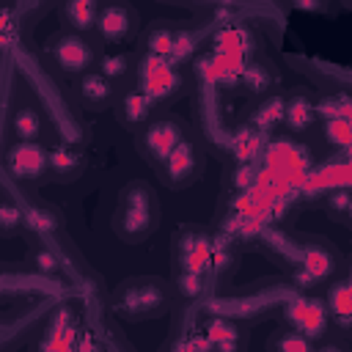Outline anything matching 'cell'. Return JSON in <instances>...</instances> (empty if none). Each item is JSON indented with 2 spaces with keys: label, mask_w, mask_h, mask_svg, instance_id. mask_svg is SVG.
<instances>
[{
  "label": "cell",
  "mask_w": 352,
  "mask_h": 352,
  "mask_svg": "<svg viewBox=\"0 0 352 352\" xmlns=\"http://www.w3.org/2000/svg\"><path fill=\"white\" fill-rule=\"evenodd\" d=\"M314 118H316V107H314V102L305 94H292L286 99V104H283V121H286V126L292 132L308 129L314 124Z\"/></svg>",
  "instance_id": "cell-15"
},
{
  "label": "cell",
  "mask_w": 352,
  "mask_h": 352,
  "mask_svg": "<svg viewBox=\"0 0 352 352\" xmlns=\"http://www.w3.org/2000/svg\"><path fill=\"white\" fill-rule=\"evenodd\" d=\"M113 311L126 319V322H140V319H151L168 311L170 305V286L162 278H129L124 280L113 297Z\"/></svg>",
  "instance_id": "cell-2"
},
{
  "label": "cell",
  "mask_w": 352,
  "mask_h": 352,
  "mask_svg": "<svg viewBox=\"0 0 352 352\" xmlns=\"http://www.w3.org/2000/svg\"><path fill=\"white\" fill-rule=\"evenodd\" d=\"M151 110H154V102H151L140 88H135V91H126V94L118 99V104H116V118H118L126 129H138V126H143V124L151 118Z\"/></svg>",
  "instance_id": "cell-12"
},
{
  "label": "cell",
  "mask_w": 352,
  "mask_h": 352,
  "mask_svg": "<svg viewBox=\"0 0 352 352\" xmlns=\"http://www.w3.org/2000/svg\"><path fill=\"white\" fill-rule=\"evenodd\" d=\"M344 220H346V223L352 226V204H349V209H346V217H344Z\"/></svg>",
  "instance_id": "cell-27"
},
{
  "label": "cell",
  "mask_w": 352,
  "mask_h": 352,
  "mask_svg": "<svg viewBox=\"0 0 352 352\" xmlns=\"http://www.w3.org/2000/svg\"><path fill=\"white\" fill-rule=\"evenodd\" d=\"M77 96H80L82 104H88L94 110H102V107H107L113 102V80L104 77L99 69L96 72L91 69V72L80 74V80H77Z\"/></svg>",
  "instance_id": "cell-11"
},
{
  "label": "cell",
  "mask_w": 352,
  "mask_h": 352,
  "mask_svg": "<svg viewBox=\"0 0 352 352\" xmlns=\"http://www.w3.org/2000/svg\"><path fill=\"white\" fill-rule=\"evenodd\" d=\"M270 349H275V352H305V349H311V341L300 330H278L270 341Z\"/></svg>",
  "instance_id": "cell-22"
},
{
  "label": "cell",
  "mask_w": 352,
  "mask_h": 352,
  "mask_svg": "<svg viewBox=\"0 0 352 352\" xmlns=\"http://www.w3.org/2000/svg\"><path fill=\"white\" fill-rule=\"evenodd\" d=\"M283 104H286V102H283L280 96H267V99L258 104L256 116H253L256 126H264V129L278 126V124L283 121Z\"/></svg>",
  "instance_id": "cell-20"
},
{
  "label": "cell",
  "mask_w": 352,
  "mask_h": 352,
  "mask_svg": "<svg viewBox=\"0 0 352 352\" xmlns=\"http://www.w3.org/2000/svg\"><path fill=\"white\" fill-rule=\"evenodd\" d=\"M160 223V206L146 182H132L121 190L113 228L124 242H140L146 239Z\"/></svg>",
  "instance_id": "cell-1"
},
{
  "label": "cell",
  "mask_w": 352,
  "mask_h": 352,
  "mask_svg": "<svg viewBox=\"0 0 352 352\" xmlns=\"http://www.w3.org/2000/svg\"><path fill=\"white\" fill-rule=\"evenodd\" d=\"M292 319H294L297 330L305 336H322L324 324H327V314H324L322 302H316V300H297L292 305Z\"/></svg>",
  "instance_id": "cell-14"
},
{
  "label": "cell",
  "mask_w": 352,
  "mask_h": 352,
  "mask_svg": "<svg viewBox=\"0 0 352 352\" xmlns=\"http://www.w3.org/2000/svg\"><path fill=\"white\" fill-rule=\"evenodd\" d=\"M85 168V154L74 146H55L50 148V170L60 182H74Z\"/></svg>",
  "instance_id": "cell-13"
},
{
  "label": "cell",
  "mask_w": 352,
  "mask_h": 352,
  "mask_svg": "<svg viewBox=\"0 0 352 352\" xmlns=\"http://www.w3.org/2000/svg\"><path fill=\"white\" fill-rule=\"evenodd\" d=\"M242 82L253 94H267L272 88V82H275V74H272V69L267 63H250L242 72Z\"/></svg>",
  "instance_id": "cell-19"
},
{
  "label": "cell",
  "mask_w": 352,
  "mask_h": 352,
  "mask_svg": "<svg viewBox=\"0 0 352 352\" xmlns=\"http://www.w3.org/2000/svg\"><path fill=\"white\" fill-rule=\"evenodd\" d=\"M138 88L154 104H165L182 91V77H179V72L173 69L170 60H165L162 55L146 52L138 63Z\"/></svg>",
  "instance_id": "cell-3"
},
{
  "label": "cell",
  "mask_w": 352,
  "mask_h": 352,
  "mask_svg": "<svg viewBox=\"0 0 352 352\" xmlns=\"http://www.w3.org/2000/svg\"><path fill=\"white\" fill-rule=\"evenodd\" d=\"M6 170L14 179H38L50 170V148L38 146L36 140H16L6 151Z\"/></svg>",
  "instance_id": "cell-8"
},
{
  "label": "cell",
  "mask_w": 352,
  "mask_h": 352,
  "mask_svg": "<svg viewBox=\"0 0 352 352\" xmlns=\"http://www.w3.org/2000/svg\"><path fill=\"white\" fill-rule=\"evenodd\" d=\"M187 138L184 126L173 118H157L154 124H148L140 135H138V148L143 154V160L154 168L162 165V160Z\"/></svg>",
  "instance_id": "cell-5"
},
{
  "label": "cell",
  "mask_w": 352,
  "mask_h": 352,
  "mask_svg": "<svg viewBox=\"0 0 352 352\" xmlns=\"http://www.w3.org/2000/svg\"><path fill=\"white\" fill-rule=\"evenodd\" d=\"M33 267H36L38 272H55V270H58L55 258H52L47 250H36V253H33Z\"/></svg>",
  "instance_id": "cell-26"
},
{
  "label": "cell",
  "mask_w": 352,
  "mask_h": 352,
  "mask_svg": "<svg viewBox=\"0 0 352 352\" xmlns=\"http://www.w3.org/2000/svg\"><path fill=\"white\" fill-rule=\"evenodd\" d=\"M47 55L63 74H85L96 66V50L74 30L55 33L47 44Z\"/></svg>",
  "instance_id": "cell-4"
},
{
  "label": "cell",
  "mask_w": 352,
  "mask_h": 352,
  "mask_svg": "<svg viewBox=\"0 0 352 352\" xmlns=\"http://www.w3.org/2000/svg\"><path fill=\"white\" fill-rule=\"evenodd\" d=\"M341 6H344V8H349V11H352V0H341Z\"/></svg>",
  "instance_id": "cell-28"
},
{
  "label": "cell",
  "mask_w": 352,
  "mask_h": 352,
  "mask_svg": "<svg viewBox=\"0 0 352 352\" xmlns=\"http://www.w3.org/2000/svg\"><path fill=\"white\" fill-rule=\"evenodd\" d=\"M102 6H104V0H63L58 14H60V22L66 30L88 33L96 28Z\"/></svg>",
  "instance_id": "cell-10"
},
{
  "label": "cell",
  "mask_w": 352,
  "mask_h": 352,
  "mask_svg": "<svg viewBox=\"0 0 352 352\" xmlns=\"http://www.w3.org/2000/svg\"><path fill=\"white\" fill-rule=\"evenodd\" d=\"M25 226V209L14 204V198H3L0 206V234L3 236H14L16 231H22Z\"/></svg>",
  "instance_id": "cell-21"
},
{
  "label": "cell",
  "mask_w": 352,
  "mask_h": 352,
  "mask_svg": "<svg viewBox=\"0 0 352 352\" xmlns=\"http://www.w3.org/2000/svg\"><path fill=\"white\" fill-rule=\"evenodd\" d=\"M176 38H179V33H176L170 25L157 22V25H151V28L146 30V36H143V47H146V52H151V55H162V58H165V55L173 52Z\"/></svg>",
  "instance_id": "cell-16"
},
{
  "label": "cell",
  "mask_w": 352,
  "mask_h": 352,
  "mask_svg": "<svg viewBox=\"0 0 352 352\" xmlns=\"http://www.w3.org/2000/svg\"><path fill=\"white\" fill-rule=\"evenodd\" d=\"M212 242L204 228H182L173 234V261L179 270H198L204 272L209 264Z\"/></svg>",
  "instance_id": "cell-9"
},
{
  "label": "cell",
  "mask_w": 352,
  "mask_h": 352,
  "mask_svg": "<svg viewBox=\"0 0 352 352\" xmlns=\"http://www.w3.org/2000/svg\"><path fill=\"white\" fill-rule=\"evenodd\" d=\"M132 69V58L129 55H104L99 60V72L110 80H121L126 72Z\"/></svg>",
  "instance_id": "cell-24"
},
{
  "label": "cell",
  "mask_w": 352,
  "mask_h": 352,
  "mask_svg": "<svg viewBox=\"0 0 352 352\" xmlns=\"http://www.w3.org/2000/svg\"><path fill=\"white\" fill-rule=\"evenodd\" d=\"M11 132L16 140H38L41 135V116L33 107H19L11 116Z\"/></svg>",
  "instance_id": "cell-18"
},
{
  "label": "cell",
  "mask_w": 352,
  "mask_h": 352,
  "mask_svg": "<svg viewBox=\"0 0 352 352\" xmlns=\"http://www.w3.org/2000/svg\"><path fill=\"white\" fill-rule=\"evenodd\" d=\"M349 204H352V192H349V190H338V192H333V198H330L327 209H330L336 217H346Z\"/></svg>",
  "instance_id": "cell-25"
},
{
  "label": "cell",
  "mask_w": 352,
  "mask_h": 352,
  "mask_svg": "<svg viewBox=\"0 0 352 352\" xmlns=\"http://www.w3.org/2000/svg\"><path fill=\"white\" fill-rule=\"evenodd\" d=\"M160 173H162L165 187H170V190H184V187H190V184L198 179V173H201V151H198V146H195L190 138H184V140L162 160Z\"/></svg>",
  "instance_id": "cell-6"
},
{
  "label": "cell",
  "mask_w": 352,
  "mask_h": 352,
  "mask_svg": "<svg viewBox=\"0 0 352 352\" xmlns=\"http://www.w3.org/2000/svg\"><path fill=\"white\" fill-rule=\"evenodd\" d=\"M94 30L99 33L102 41L121 44V41L132 38L138 30V11L124 0H104Z\"/></svg>",
  "instance_id": "cell-7"
},
{
  "label": "cell",
  "mask_w": 352,
  "mask_h": 352,
  "mask_svg": "<svg viewBox=\"0 0 352 352\" xmlns=\"http://www.w3.org/2000/svg\"><path fill=\"white\" fill-rule=\"evenodd\" d=\"M60 226V214L47 206V204H33L25 209V228L36 231V234H50Z\"/></svg>",
  "instance_id": "cell-17"
},
{
  "label": "cell",
  "mask_w": 352,
  "mask_h": 352,
  "mask_svg": "<svg viewBox=\"0 0 352 352\" xmlns=\"http://www.w3.org/2000/svg\"><path fill=\"white\" fill-rule=\"evenodd\" d=\"M300 3H302V0H300Z\"/></svg>",
  "instance_id": "cell-29"
},
{
  "label": "cell",
  "mask_w": 352,
  "mask_h": 352,
  "mask_svg": "<svg viewBox=\"0 0 352 352\" xmlns=\"http://www.w3.org/2000/svg\"><path fill=\"white\" fill-rule=\"evenodd\" d=\"M204 292V272L198 270H179L176 275V294L184 300H195Z\"/></svg>",
  "instance_id": "cell-23"
}]
</instances>
